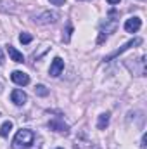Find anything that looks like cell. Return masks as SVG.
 <instances>
[{
	"instance_id": "obj_1",
	"label": "cell",
	"mask_w": 147,
	"mask_h": 149,
	"mask_svg": "<svg viewBox=\"0 0 147 149\" xmlns=\"http://www.w3.org/2000/svg\"><path fill=\"white\" fill-rule=\"evenodd\" d=\"M116 17H118V12L114 9L109 10V17L106 19V23L101 24V33H99V38H97V43H102L109 35H112L116 31V28H118V19Z\"/></svg>"
},
{
	"instance_id": "obj_2",
	"label": "cell",
	"mask_w": 147,
	"mask_h": 149,
	"mask_svg": "<svg viewBox=\"0 0 147 149\" xmlns=\"http://www.w3.org/2000/svg\"><path fill=\"white\" fill-rule=\"evenodd\" d=\"M35 142V134L30 128H21L12 141V148L14 149H28Z\"/></svg>"
},
{
	"instance_id": "obj_3",
	"label": "cell",
	"mask_w": 147,
	"mask_h": 149,
	"mask_svg": "<svg viewBox=\"0 0 147 149\" xmlns=\"http://www.w3.org/2000/svg\"><path fill=\"white\" fill-rule=\"evenodd\" d=\"M126 68L135 76H146V56H140L137 59H128Z\"/></svg>"
},
{
	"instance_id": "obj_4",
	"label": "cell",
	"mask_w": 147,
	"mask_h": 149,
	"mask_svg": "<svg viewBox=\"0 0 147 149\" xmlns=\"http://www.w3.org/2000/svg\"><path fill=\"white\" fill-rule=\"evenodd\" d=\"M57 19H59V14L55 10H45V12H40L37 16H33V21L37 24H54Z\"/></svg>"
},
{
	"instance_id": "obj_5",
	"label": "cell",
	"mask_w": 147,
	"mask_h": 149,
	"mask_svg": "<svg viewBox=\"0 0 147 149\" xmlns=\"http://www.w3.org/2000/svg\"><path fill=\"white\" fill-rule=\"evenodd\" d=\"M142 42H144V40H142V38H139V37H137V38H133V40H130V42H126V43H125V45H121V47H119L118 50H114L112 54H109V56H106V57H104V61H112V59H116V57H118L119 54H123V52H126L128 49H132V47H139V45H142Z\"/></svg>"
},
{
	"instance_id": "obj_6",
	"label": "cell",
	"mask_w": 147,
	"mask_h": 149,
	"mask_svg": "<svg viewBox=\"0 0 147 149\" xmlns=\"http://www.w3.org/2000/svg\"><path fill=\"white\" fill-rule=\"evenodd\" d=\"M140 28H142V19H140L139 16L128 17V19L125 21V31H126V33H137Z\"/></svg>"
},
{
	"instance_id": "obj_7",
	"label": "cell",
	"mask_w": 147,
	"mask_h": 149,
	"mask_svg": "<svg viewBox=\"0 0 147 149\" xmlns=\"http://www.w3.org/2000/svg\"><path fill=\"white\" fill-rule=\"evenodd\" d=\"M49 128L54 130V132H57V134H68V132H69V127H68L61 118H52V120L49 121Z\"/></svg>"
},
{
	"instance_id": "obj_8",
	"label": "cell",
	"mask_w": 147,
	"mask_h": 149,
	"mask_svg": "<svg viewBox=\"0 0 147 149\" xmlns=\"http://www.w3.org/2000/svg\"><path fill=\"white\" fill-rule=\"evenodd\" d=\"M10 101H12L16 106H24L26 101H28V95H26L24 90H21V88H14V90L10 92Z\"/></svg>"
},
{
	"instance_id": "obj_9",
	"label": "cell",
	"mask_w": 147,
	"mask_h": 149,
	"mask_svg": "<svg viewBox=\"0 0 147 149\" xmlns=\"http://www.w3.org/2000/svg\"><path fill=\"white\" fill-rule=\"evenodd\" d=\"M10 80H12L16 85H19V87H26V85L30 83V74H26L24 71L16 70V71H12V74H10Z\"/></svg>"
},
{
	"instance_id": "obj_10",
	"label": "cell",
	"mask_w": 147,
	"mask_h": 149,
	"mask_svg": "<svg viewBox=\"0 0 147 149\" xmlns=\"http://www.w3.org/2000/svg\"><path fill=\"white\" fill-rule=\"evenodd\" d=\"M62 70H64V61L61 57H54V61L50 64V70H49V74L55 78V76H59L62 73Z\"/></svg>"
},
{
	"instance_id": "obj_11",
	"label": "cell",
	"mask_w": 147,
	"mask_h": 149,
	"mask_svg": "<svg viewBox=\"0 0 147 149\" xmlns=\"http://www.w3.org/2000/svg\"><path fill=\"white\" fill-rule=\"evenodd\" d=\"M7 52H9V57H10V61H14V63H17V64L24 63V56H23V52H19L16 47H12V45H7Z\"/></svg>"
},
{
	"instance_id": "obj_12",
	"label": "cell",
	"mask_w": 147,
	"mask_h": 149,
	"mask_svg": "<svg viewBox=\"0 0 147 149\" xmlns=\"http://www.w3.org/2000/svg\"><path fill=\"white\" fill-rule=\"evenodd\" d=\"M107 125H109V113L99 114V118H97V128H99V130H106Z\"/></svg>"
},
{
	"instance_id": "obj_13",
	"label": "cell",
	"mask_w": 147,
	"mask_h": 149,
	"mask_svg": "<svg viewBox=\"0 0 147 149\" xmlns=\"http://www.w3.org/2000/svg\"><path fill=\"white\" fill-rule=\"evenodd\" d=\"M10 130H12V121H3L2 127H0V135L2 137H7Z\"/></svg>"
},
{
	"instance_id": "obj_14",
	"label": "cell",
	"mask_w": 147,
	"mask_h": 149,
	"mask_svg": "<svg viewBox=\"0 0 147 149\" xmlns=\"http://www.w3.org/2000/svg\"><path fill=\"white\" fill-rule=\"evenodd\" d=\"M71 35H73V24L68 23V26H66V33L62 35V40H64L66 43H69V42H71Z\"/></svg>"
},
{
	"instance_id": "obj_15",
	"label": "cell",
	"mask_w": 147,
	"mask_h": 149,
	"mask_svg": "<svg viewBox=\"0 0 147 149\" xmlns=\"http://www.w3.org/2000/svg\"><path fill=\"white\" fill-rule=\"evenodd\" d=\"M35 94L40 95V97H47V95H49V88H47L45 85H37V87H35Z\"/></svg>"
},
{
	"instance_id": "obj_16",
	"label": "cell",
	"mask_w": 147,
	"mask_h": 149,
	"mask_svg": "<svg viewBox=\"0 0 147 149\" xmlns=\"http://www.w3.org/2000/svg\"><path fill=\"white\" fill-rule=\"evenodd\" d=\"M31 40H33V37H31L30 33H26V31L19 35V42H21V43H24V45H28V43H31Z\"/></svg>"
},
{
	"instance_id": "obj_17",
	"label": "cell",
	"mask_w": 147,
	"mask_h": 149,
	"mask_svg": "<svg viewBox=\"0 0 147 149\" xmlns=\"http://www.w3.org/2000/svg\"><path fill=\"white\" fill-rule=\"evenodd\" d=\"M52 5H57V7H61V5H64L66 3V0H49Z\"/></svg>"
},
{
	"instance_id": "obj_18",
	"label": "cell",
	"mask_w": 147,
	"mask_h": 149,
	"mask_svg": "<svg viewBox=\"0 0 147 149\" xmlns=\"http://www.w3.org/2000/svg\"><path fill=\"white\" fill-rule=\"evenodd\" d=\"M107 2H109L111 5H116V3H119V0H107Z\"/></svg>"
},
{
	"instance_id": "obj_19",
	"label": "cell",
	"mask_w": 147,
	"mask_h": 149,
	"mask_svg": "<svg viewBox=\"0 0 147 149\" xmlns=\"http://www.w3.org/2000/svg\"><path fill=\"white\" fill-rule=\"evenodd\" d=\"M55 149H62V148H55Z\"/></svg>"
}]
</instances>
